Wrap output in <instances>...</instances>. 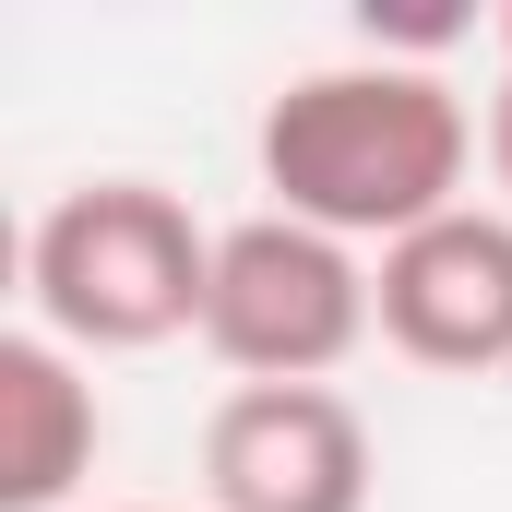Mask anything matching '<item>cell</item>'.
I'll list each match as a JSON object with an SVG mask.
<instances>
[{
  "mask_svg": "<svg viewBox=\"0 0 512 512\" xmlns=\"http://www.w3.org/2000/svg\"><path fill=\"white\" fill-rule=\"evenodd\" d=\"M477 131L489 120L453 96V72L370 48V60H322V72L274 84L251 167L274 191V215H298L346 251H393V239H417L429 215L465 203Z\"/></svg>",
  "mask_w": 512,
  "mask_h": 512,
  "instance_id": "cell-1",
  "label": "cell"
},
{
  "mask_svg": "<svg viewBox=\"0 0 512 512\" xmlns=\"http://www.w3.org/2000/svg\"><path fill=\"white\" fill-rule=\"evenodd\" d=\"M131 512H155V501H131Z\"/></svg>",
  "mask_w": 512,
  "mask_h": 512,
  "instance_id": "cell-9",
  "label": "cell"
},
{
  "mask_svg": "<svg viewBox=\"0 0 512 512\" xmlns=\"http://www.w3.org/2000/svg\"><path fill=\"white\" fill-rule=\"evenodd\" d=\"M382 286V346L441 370V382H489L512 370V203H453L417 239L370 262Z\"/></svg>",
  "mask_w": 512,
  "mask_h": 512,
  "instance_id": "cell-5",
  "label": "cell"
},
{
  "mask_svg": "<svg viewBox=\"0 0 512 512\" xmlns=\"http://www.w3.org/2000/svg\"><path fill=\"white\" fill-rule=\"evenodd\" d=\"M24 298L72 358H143L167 334H203L215 227L167 179H72L24 227Z\"/></svg>",
  "mask_w": 512,
  "mask_h": 512,
  "instance_id": "cell-2",
  "label": "cell"
},
{
  "mask_svg": "<svg viewBox=\"0 0 512 512\" xmlns=\"http://www.w3.org/2000/svg\"><path fill=\"white\" fill-rule=\"evenodd\" d=\"M96 441H108V405L84 382V358L12 322L0 334V512H60L96 477Z\"/></svg>",
  "mask_w": 512,
  "mask_h": 512,
  "instance_id": "cell-6",
  "label": "cell"
},
{
  "mask_svg": "<svg viewBox=\"0 0 512 512\" xmlns=\"http://www.w3.org/2000/svg\"><path fill=\"white\" fill-rule=\"evenodd\" d=\"M477 143H489V179H501V203H512V72H501V96H489V131Z\"/></svg>",
  "mask_w": 512,
  "mask_h": 512,
  "instance_id": "cell-7",
  "label": "cell"
},
{
  "mask_svg": "<svg viewBox=\"0 0 512 512\" xmlns=\"http://www.w3.org/2000/svg\"><path fill=\"white\" fill-rule=\"evenodd\" d=\"M370 417L334 382H239L203 417V512H370Z\"/></svg>",
  "mask_w": 512,
  "mask_h": 512,
  "instance_id": "cell-4",
  "label": "cell"
},
{
  "mask_svg": "<svg viewBox=\"0 0 512 512\" xmlns=\"http://www.w3.org/2000/svg\"><path fill=\"white\" fill-rule=\"evenodd\" d=\"M382 334V286L370 251L298 227V215H239L215 227V298H203V346L239 382H334L358 346Z\"/></svg>",
  "mask_w": 512,
  "mask_h": 512,
  "instance_id": "cell-3",
  "label": "cell"
},
{
  "mask_svg": "<svg viewBox=\"0 0 512 512\" xmlns=\"http://www.w3.org/2000/svg\"><path fill=\"white\" fill-rule=\"evenodd\" d=\"M501 72H512V12H501Z\"/></svg>",
  "mask_w": 512,
  "mask_h": 512,
  "instance_id": "cell-8",
  "label": "cell"
}]
</instances>
